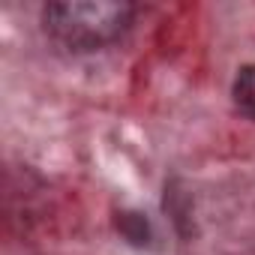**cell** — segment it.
I'll list each match as a JSON object with an SVG mask.
<instances>
[{
    "instance_id": "obj_1",
    "label": "cell",
    "mask_w": 255,
    "mask_h": 255,
    "mask_svg": "<svg viewBox=\"0 0 255 255\" xmlns=\"http://www.w3.org/2000/svg\"><path fill=\"white\" fill-rule=\"evenodd\" d=\"M132 12L135 9L129 3H114V0H66V3H48L42 21L51 39L63 48L96 51L123 36Z\"/></svg>"
},
{
    "instance_id": "obj_2",
    "label": "cell",
    "mask_w": 255,
    "mask_h": 255,
    "mask_svg": "<svg viewBox=\"0 0 255 255\" xmlns=\"http://www.w3.org/2000/svg\"><path fill=\"white\" fill-rule=\"evenodd\" d=\"M234 105L240 108V114L255 120V66L240 69V75L234 81Z\"/></svg>"
},
{
    "instance_id": "obj_3",
    "label": "cell",
    "mask_w": 255,
    "mask_h": 255,
    "mask_svg": "<svg viewBox=\"0 0 255 255\" xmlns=\"http://www.w3.org/2000/svg\"><path fill=\"white\" fill-rule=\"evenodd\" d=\"M117 228L129 237L132 243H147V237H150V225H147V219L141 213H120Z\"/></svg>"
}]
</instances>
